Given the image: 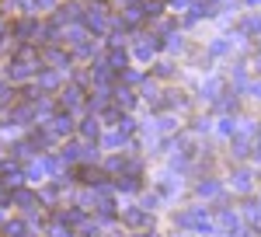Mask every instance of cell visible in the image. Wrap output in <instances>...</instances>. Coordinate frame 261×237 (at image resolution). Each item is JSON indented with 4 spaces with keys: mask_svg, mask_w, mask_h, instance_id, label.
Wrapping results in <instances>:
<instances>
[{
    "mask_svg": "<svg viewBox=\"0 0 261 237\" xmlns=\"http://www.w3.org/2000/svg\"><path fill=\"white\" fill-rule=\"evenodd\" d=\"M174 227L185 230V234H202V237L220 234V230H216V220L209 213V206H188V209L174 213Z\"/></svg>",
    "mask_w": 261,
    "mask_h": 237,
    "instance_id": "obj_1",
    "label": "cell"
},
{
    "mask_svg": "<svg viewBox=\"0 0 261 237\" xmlns=\"http://www.w3.org/2000/svg\"><path fill=\"white\" fill-rule=\"evenodd\" d=\"M84 28H87V35H105L108 32V25H112V14H108V7L101 4V0H94V4H84Z\"/></svg>",
    "mask_w": 261,
    "mask_h": 237,
    "instance_id": "obj_2",
    "label": "cell"
},
{
    "mask_svg": "<svg viewBox=\"0 0 261 237\" xmlns=\"http://www.w3.org/2000/svg\"><path fill=\"white\" fill-rule=\"evenodd\" d=\"M39 70H42V63L11 56V59H7V66H4V80H7V84H28V80L39 77Z\"/></svg>",
    "mask_w": 261,
    "mask_h": 237,
    "instance_id": "obj_3",
    "label": "cell"
},
{
    "mask_svg": "<svg viewBox=\"0 0 261 237\" xmlns=\"http://www.w3.org/2000/svg\"><path fill=\"white\" fill-rule=\"evenodd\" d=\"M119 223L125 230H133V234H143V230L153 227V213H146L140 202H133V206H122L119 209Z\"/></svg>",
    "mask_w": 261,
    "mask_h": 237,
    "instance_id": "obj_4",
    "label": "cell"
},
{
    "mask_svg": "<svg viewBox=\"0 0 261 237\" xmlns=\"http://www.w3.org/2000/svg\"><path fill=\"white\" fill-rule=\"evenodd\" d=\"M42 66L60 70L63 77H70V74H73V56H70L63 45H45V49H42Z\"/></svg>",
    "mask_w": 261,
    "mask_h": 237,
    "instance_id": "obj_5",
    "label": "cell"
},
{
    "mask_svg": "<svg viewBox=\"0 0 261 237\" xmlns=\"http://www.w3.org/2000/svg\"><path fill=\"white\" fill-rule=\"evenodd\" d=\"M45 129H49V133H53V139L60 143V139H66V136H73V133H77V118H73V112L60 108L56 115L45 122Z\"/></svg>",
    "mask_w": 261,
    "mask_h": 237,
    "instance_id": "obj_6",
    "label": "cell"
},
{
    "mask_svg": "<svg viewBox=\"0 0 261 237\" xmlns=\"http://www.w3.org/2000/svg\"><path fill=\"white\" fill-rule=\"evenodd\" d=\"M161 53V35H136L133 39V59L136 63H153Z\"/></svg>",
    "mask_w": 261,
    "mask_h": 237,
    "instance_id": "obj_7",
    "label": "cell"
},
{
    "mask_svg": "<svg viewBox=\"0 0 261 237\" xmlns=\"http://www.w3.org/2000/svg\"><path fill=\"white\" fill-rule=\"evenodd\" d=\"M66 80H70V77H63L60 70H49V66H42L39 77H35V91H39V94H60L63 87H66Z\"/></svg>",
    "mask_w": 261,
    "mask_h": 237,
    "instance_id": "obj_8",
    "label": "cell"
},
{
    "mask_svg": "<svg viewBox=\"0 0 261 237\" xmlns=\"http://www.w3.org/2000/svg\"><path fill=\"white\" fill-rule=\"evenodd\" d=\"M87 74H91V87H94V91H112V87H115V77H119L105 59L91 63V66H87Z\"/></svg>",
    "mask_w": 261,
    "mask_h": 237,
    "instance_id": "obj_9",
    "label": "cell"
},
{
    "mask_svg": "<svg viewBox=\"0 0 261 237\" xmlns=\"http://www.w3.org/2000/svg\"><path fill=\"white\" fill-rule=\"evenodd\" d=\"M84 101H87V87L73 84V80H66V87L60 91V108H66V112H77V108H84Z\"/></svg>",
    "mask_w": 261,
    "mask_h": 237,
    "instance_id": "obj_10",
    "label": "cell"
},
{
    "mask_svg": "<svg viewBox=\"0 0 261 237\" xmlns=\"http://www.w3.org/2000/svg\"><path fill=\"white\" fill-rule=\"evenodd\" d=\"M216 230H220V234H230V237H241L244 234L241 213H237V209H230V206L216 209Z\"/></svg>",
    "mask_w": 261,
    "mask_h": 237,
    "instance_id": "obj_11",
    "label": "cell"
},
{
    "mask_svg": "<svg viewBox=\"0 0 261 237\" xmlns=\"http://www.w3.org/2000/svg\"><path fill=\"white\" fill-rule=\"evenodd\" d=\"M14 35L21 39V45H32V42H39L42 39V21L39 18H21V21H14Z\"/></svg>",
    "mask_w": 261,
    "mask_h": 237,
    "instance_id": "obj_12",
    "label": "cell"
},
{
    "mask_svg": "<svg viewBox=\"0 0 261 237\" xmlns=\"http://www.w3.org/2000/svg\"><path fill=\"white\" fill-rule=\"evenodd\" d=\"M230 188H233L237 196H251V192H254V171L244 168V164H237V168L230 171Z\"/></svg>",
    "mask_w": 261,
    "mask_h": 237,
    "instance_id": "obj_13",
    "label": "cell"
},
{
    "mask_svg": "<svg viewBox=\"0 0 261 237\" xmlns=\"http://www.w3.org/2000/svg\"><path fill=\"white\" fill-rule=\"evenodd\" d=\"M140 101H146L150 108L164 112V87H161V80H153V77L143 80V84H140Z\"/></svg>",
    "mask_w": 261,
    "mask_h": 237,
    "instance_id": "obj_14",
    "label": "cell"
},
{
    "mask_svg": "<svg viewBox=\"0 0 261 237\" xmlns=\"http://www.w3.org/2000/svg\"><path fill=\"white\" fill-rule=\"evenodd\" d=\"M0 181H4L7 188H14V192H18V188H24V181H28V178H24V168H21V164L4 160V168H0Z\"/></svg>",
    "mask_w": 261,
    "mask_h": 237,
    "instance_id": "obj_15",
    "label": "cell"
},
{
    "mask_svg": "<svg viewBox=\"0 0 261 237\" xmlns=\"http://www.w3.org/2000/svg\"><path fill=\"white\" fill-rule=\"evenodd\" d=\"M112 101L119 105L122 112H133V108L140 105V91H136V87H125V84H115V87H112Z\"/></svg>",
    "mask_w": 261,
    "mask_h": 237,
    "instance_id": "obj_16",
    "label": "cell"
},
{
    "mask_svg": "<svg viewBox=\"0 0 261 237\" xmlns=\"http://www.w3.org/2000/svg\"><path fill=\"white\" fill-rule=\"evenodd\" d=\"M77 136H81V143H98L101 139V118L98 115L77 118Z\"/></svg>",
    "mask_w": 261,
    "mask_h": 237,
    "instance_id": "obj_17",
    "label": "cell"
},
{
    "mask_svg": "<svg viewBox=\"0 0 261 237\" xmlns=\"http://www.w3.org/2000/svg\"><path fill=\"white\" fill-rule=\"evenodd\" d=\"M157 192H161V199H174L181 192V175L171 171V168L161 171V175H157Z\"/></svg>",
    "mask_w": 261,
    "mask_h": 237,
    "instance_id": "obj_18",
    "label": "cell"
},
{
    "mask_svg": "<svg viewBox=\"0 0 261 237\" xmlns=\"http://www.w3.org/2000/svg\"><path fill=\"white\" fill-rule=\"evenodd\" d=\"M195 196L205 199V202H209V199H220L223 196V181L216 175H202L199 181H195Z\"/></svg>",
    "mask_w": 261,
    "mask_h": 237,
    "instance_id": "obj_19",
    "label": "cell"
},
{
    "mask_svg": "<svg viewBox=\"0 0 261 237\" xmlns=\"http://www.w3.org/2000/svg\"><path fill=\"white\" fill-rule=\"evenodd\" d=\"M98 53H101V42L91 35V39H84L81 45H73L70 49V56L73 59H84V63H98Z\"/></svg>",
    "mask_w": 261,
    "mask_h": 237,
    "instance_id": "obj_20",
    "label": "cell"
},
{
    "mask_svg": "<svg viewBox=\"0 0 261 237\" xmlns=\"http://www.w3.org/2000/svg\"><path fill=\"white\" fill-rule=\"evenodd\" d=\"M24 178L32 181V185H42V181H53L49 178V164H45V157H35V160H28V168H24Z\"/></svg>",
    "mask_w": 261,
    "mask_h": 237,
    "instance_id": "obj_21",
    "label": "cell"
},
{
    "mask_svg": "<svg viewBox=\"0 0 261 237\" xmlns=\"http://www.w3.org/2000/svg\"><path fill=\"white\" fill-rule=\"evenodd\" d=\"M14 202H18L21 213H35V209H42V196L32 192V188H18V192H14Z\"/></svg>",
    "mask_w": 261,
    "mask_h": 237,
    "instance_id": "obj_22",
    "label": "cell"
},
{
    "mask_svg": "<svg viewBox=\"0 0 261 237\" xmlns=\"http://www.w3.org/2000/svg\"><path fill=\"white\" fill-rule=\"evenodd\" d=\"M164 108L174 112V115H181V112L188 108V94H185V91H174V87H167V91H164Z\"/></svg>",
    "mask_w": 261,
    "mask_h": 237,
    "instance_id": "obj_23",
    "label": "cell"
},
{
    "mask_svg": "<svg viewBox=\"0 0 261 237\" xmlns=\"http://www.w3.org/2000/svg\"><path fill=\"white\" fill-rule=\"evenodd\" d=\"M133 136H125L122 129H108V133H101V147L105 150H112V154H119V147H129Z\"/></svg>",
    "mask_w": 261,
    "mask_h": 237,
    "instance_id": "obj_24",
    "label": "cell"
},
{
    "mask_svg": "<svg viewBox=\"0 0 261 237\" xmlns=\"http://www.w3.org/2000/svg\"><path fill=\"white\" fill-rule=\"evenodd\" d=\"M28 143H32L39 154H45V147H53L56 139H53V133H49L45 126H32V133H28Z\"/></svg>",
    "mask_w": 261,
    "mask_h": 237,
    "instance_id": "obj_25",
    "label": "cell"
},
{
    "mask_svg": "<svg viewBox=\"0 0 261 237\" xmlns=\"http://www.w3.org/2000/svg\"><path fill=\"white\" fill-rule=\"evenodd\" d=\"M81 150H84L81 139H70V143H63V147H60V160L66 164V168H73V164H81Z\"/></svg>",
    "mask_w": 261,
    "mask_h": 237,
    "instance_id": "obj_26",
    "label": "cell"
},
{
    "mask_svg": "<svg viewBox=\"0 0 261 237\" xmlns=\"http://www.w3.org/2000/svg\"><path fill=\"white\" fill-rule=\"evenodd\" d=\"M84 39H91L84 25H70V28H63V49H73V45H81Z\"/></svg>",
    "mask_w": 261,
    "mask_h": 237,
    "instance_id": "obj_27",
    "label": "cell"
},
{
    "mask_svg": "<svg viewBox=\"0 0 261 237\" xmlns=\"http://www.w3.org/2000/svg\"><path fill=\"white\" fill-rule=\"evenodd\" d=\"M216 108H220V115H237V105H241V94H233V91H223L220 98L213 101Z\"/></svg>",
    "mask_w": 261,
    "mask_h": 237,
    "instance_id": "obj_28",
    "label": "cell"
},
{
    "mask_svg": "<svg viewBox=\"0 0 261 237\" xmlns=\"http://www.w3.org/2000/svg\"><path fill=\"white\" fill-rule=\"evenodd\" d=\"M247 154H254V139H247V136H233L230 139V157L233 160H244Z\"/></svg>",
    "mask_w": 261,
    "mask_h": 237,
    "instance_id": "obj_29",
    "label": "cell"
},
{
    "mask_svg": "<svg viewBox=\"0 0 261 237\" xmlns=\"http://www.w3.org/2000/svg\"><path fill=\"white\" fill-rule=\"evenodd\" d=\"M112 188L119 196H136V192H143V178H115Z\"/></svg>",
    "mask_w": 261,
    "mask_h": 237,
    "instance_id": "obj_30",
    "label": "cell"
},
{
    "mask_svg": "<svg viewBox=\"0 0 261 237\" xmlns=\"http://www.w3.org/2000/svg\"><path fill=\"white\" fill-rule=\"evenodd\" d=\"M213 129H216L223 139H233L237 136V115H220L216 122H213Z\"/></svg>",
    "mask_w": 261,
    "mask_h": 237,
    "instance_id": "obj_31",
    "label": "cell"
},
{
    "mask_svg": "<svg viewBox=\"0 0 261 237\" xmlns=\"http://www.w3.org/2000/svg\"><path fill=\"white\" fill-rule=\"evenodd\" d=\"M199 94H202L205 101H216V98L223 94V80H220V77H205V80L199 84Z\"/></svg>",
    "mask_w": 261,
    "mask_h": 237,
    "instance_id": "obj_32",
    "label": "cell"
},
{
    "mask_svg": "<svg viewBox=\"0 0 261 237\" xmlns=\"http://www.w3.org/2000/svg\"><path fill=\"white\" fill-rule=\"evenodd\" d=\"M153 122H157V133H164V136H171V133L181 129V115H174V112H164V115L153 118Z\"/></svg>",
    "mask_w": 261,
    "mask_h": 237,
    "instance_id": "obj_33",
    "label": "cell"
},
{
    "mask_svg": "<svg viewBox=\"0 0 261 237\" xmlns=\"http://www.w3.org/2000/svg\"><path fill=\"white\" fill-rule=\"evenodd\" d=\"M230 84H233V94H241V91H247V66L244 63H233V70H230Z\"/></svg>",
    "mask_w": 261,
    "mask_h": 237,
    "instance_id": "obj_34",
    "label": "cell"
},
{
    "mask_svg": "<svg viewBox=\"0 0 261 237\" xmlns=\"http://www.w3.org/2000/svg\"><path fill=\"white\" fill-rule=\"evenodd\" d=\"M105 63H108L115 74H122V70L129 66V53H125V49H108V53H105Z\"/></svg>",
    "mask_w": 261,
    "mask_h": 237,
    "instance_id": "obj_35",
    "label": "cell"
},
{
    "mask_svg": "<svg viewBox=\"0 0 261 237\" xmlns=\"http://www.w3.org/2000/svg\"><path fill=\"white\" fill-rule=\"evenodd\" d=\"M11 157H14V164H18V160H35V157H39V150H35L28 139H21V143L11 147Z\"/></svg>",
    "mask_w": 261,
    "mask_h": 237,
    "instance_id": "obj_36",
    "label": "cell"
},
{
    "mask_svg": "<svg viewBox=\"0 0 261 237\" xmlns=\"http://www.w3.org/2000/svg\"><path fill=\"white\" fill-rule=\"evenodd\" d=\"M32 234V223L28 220H7L4 223V237H28Z\"/></svg>",
    "mask_w": 261,
    "mask_h": 237,
    "instance_id": "obj_37",
    "label": "cell"
},
{
    "mask_svg": "<svg viewBox=\"0 0 261 237\" xmlns=\"http://www.w3.org/2000/svg\"><path fill=\"white\" fill-rule=\"evenodd\" d=\"M241 35H254V39H261V14H244Z\"/></svg>",
    "mask_w": 261,
    "mask_h": 237,
    "instance_id": "obj_38",
    "label": "cell"
},
{
    "mask_svg": "<svg viewBox=\"0 0 261 237\" xmlns=\"http://www.w3.org/2000/svg\"><path fill=\"white\" fill-rule=\"evenodd\" d=\"M161 202H164V199H161V192H157V188H153V192H143V196H140V206L146 209V213H157V209H161Z\"/></svg>",
    "mask_w": 261,
    "mask_h": 237,
    "instance_id": "obj_39",
    "label": "cell"
},
{
    "mask_svg": "<svg viewBox=\"0 0 261 237\" xmlns=\"http://www.w3.org/2000/svg\"><path fill=\"white\" fill-rule=\"evenodd\" d=\"M174 74H178V66H174L171 59H161V63L153 66V80H171Z\"/></svg>",
    "mask_w": 261,
    "mask_h": 237,
    "instance_id": "obj_40",
    "label": "cell"
},
{
    "mask_svg": "<svg viewBox=\"0 0 261 237\" xmlns=\"http://www.w3.org/2000/svg\"><path fill=\"white\" fill-rule=\"evenodd\" d=\"M119 77H122V84H125V87H140L143 80H146V77L140 74V70H136V66H125V70H122Z\"/></svg>",
    "mask_w": 261,
    "mask_h": 237,
    "instance_id": "obj_41",
    "label": "cell"
},
{
    "mask_svg": "<svg viewBox=\"0 0 261 237\" xmlns=\"http://www.w3.org/2000/svg\"><path fill=\"white\" fill-rule=\"evenodd\" d=\"M98 157H101V150H98V143H84V150H81V164H98Z\"/></svg>",
    "mask_w": 261,
    "mask_h": 237,
    "instance_id": "obj_42",
    "label": "cell"
},
{
    "mask_svg": "<svg viewBox=\"0 0 261 237\" xmlns=\"http://www.w3.org/2000/svg\"><path fill=\"white\" fill-rule=\"evenodd\" d=\"M45 234H49V237H73V230H70L60 217H53V223H49V230H45Z\"/></svg>",
    "mask_w": 261,
    "mask_h": 237,
    "instance_id": "obj_43",
    "label": "cell"
},
{
    "mask_svg": "<svg viewBox=\"0 0 261 237\" xmlns=\"http://www.w3.org/2000/svg\"><path fill=\"white\" fill-rule=\"evenodd\" d=\"M11 101H14V84H7V80L0 77V108L11 105Z\"/></svg>",
    "mask_w": 261,
    "mask_h": 237,
    "instance_id": "obj_44",
    "label": "cell"
},
{
    "mask_svg": "<svg viewBox=\"0 0 261 237\" xmlns=\"http://www.w3.org/2000/svg\"><path fill=\"white\" fill-rule=\"evenodd\" d=\"M81 237H101V220H87L81 227Z\"/></svg>",
    "mask_w": 261,
    "mask_h": 237,
    "instance_id": "obj_45",
    "label": "cell"
},
{
    "mask_svg": "<svg viewBox=\"0 0 261 237\" xmlns=\"http://www.w3.org/2000/svg\"><path fill=\"white\" fill-rule=\"evenodd\" d=\"M213 122L216 118H195V133H213Z\"/></svg>",
    "mask_w": 261,
    "mask_h": 237,
    "instance_id": "obj_46",
    "label": "cell"
},
{
    "mask_svg": "<svg viewBox=\"0 0 261 237\" xmlns=\"http://www.w3.org/2000/svg\"><path fill=\"white\" fill-rule=\"evenodd\" d=\"M247 94L254 101H261V80H251V84H247Z\"/></svg>",
    "mask_w": 261,
    "mask_h": 237,
    "instance_id": "obj_47",
    "label": "cell"
},
{
    "mask_svg": "<svg viewBox=\"0 0 261 237\" xmlns=\"http://www.w3.org/2000/svg\"><path fill=\"white\" fill-rule=\"evenodd\" d=\"M7 202H11V188H7V185H4V181H0V209H4V206H7Z\"/></svg>",
    "mask_w": 261,
    "mask_h": 237,
    "instance_id": "obj_48",
    "label": "cell"
},
{
    "mask_svg": "<svg viewBox=\"0 0 261 237\" xmlns=\"http://www.w3.org/2000/svg\"><path fill=\"white\" fill-rule=\"evenodd\" d=\"M115 4H119L122 11H125V7H133V4H143V0H115Z\"/></svg>",
    "mask_w": 261,
    "mask_h": 237,
    "instance_id": "obj_49",
    "label": "cell"
},
{
    "mask_svg": "<svg viewBox=\"0 0 261 237\" xmlns=\"http://www.w3.org/2000/svg\"><path fill=\"white\" fill-rule=\"evenodd\" d=\"M254 157H258V160H261V136H258V139H254Z\"/></svg>",
    "mask_w": 261,
    "mask_h": 237,
    "instance_id": "obj_50",
    "label": "cell"
},
{
    "mask_svg": "<svg viewBox=\"0 0 261 237\" xmlns=\"http://www.w3.org/2000/svg\"><path fill=\"white\" fill-rule=\"evenodd\" d=\"M254 70H258V74H261V49H258V53H254Z\"/></svg>",
    "mask_w": 261,
    "mask_h": 237,
    "instance_id": "obj_51",
    "label": "cell"
},
{
    "mask_svg": "<svg viewBox=\"0 0 261 237\" xmlns=\"http://www.w3.org/2000/svg\"><path fill=\"white\" fill-rule=\"evenodd\" d=\"M244 4H247V7H261V0H244Z\"/></svg>",
    "mask_w": 261,
    "mask_h": 237,
    "instance_id": "obj_52",
    "label": "cell"
},
{
    "mask_svg": "<svg viewBox=\"0 0 261 237\" xmlns=\"http://www.w3.org/2000/svg\"><path fill=\"white\" fill-rule=\"evenodd\" d=\"M0 168H4V150H0Z\"/></svg>",
    "mask_w": 261,
    "mask_h": 237,
    "instance_id": "obj_53",
    "label": "cell"
},
{
    "mask_svg": "<svg viewBox=\"0 0 261 237\" xmlns=\"http://www.w3.org/2000/svg\"><path fill=\"white\" fill-rule=\"evenodd\" d=\"M0 223H4V209H0Z\"/></svg>",
    "mask_w": 261,
    "mask_h": 237,
    "instance_id": "obj_54",
    "label": "cell"
},
{
    "mask_svg": "<svg viewBox=\"0 0 261 237\" xmlns=\"http://www.w3.org/2000/svg\"><path fill=\"white\" fill-rule=\"evenodd\" d=\"M258 49H261V39H258Z\"/></svg>",
    "mask_w": 261,
    "mask_h": 237,
    "instance_id": "obj_55",
    "label": "cell"
},
{
    "mask_svg": "<svg viewBox=\"0 0 261 237\" xmlns=\"http://www.w3.org/2000/svg\"><path fill=\"white\" fill-rule=\"evenodd\" d=\"M174 237H185V234H174Z\"/></svg>",
    "mask_w": 261,
    "mask_h": 237,
    "instance_id": "obj_56",
    "label": "cell"
},
{
    "mask_svg": "<svg viewBox=\"0 0 261 237\" xmlns=\"http://www.w3.org/2000/svg\"><path fill=\"white\" fill-rule=\"evenodd\" d=\"M42 237H49V234H42Z\"/></svg>",
    "mask_w": 261,
    "mask_h": 237,
    "instance_id": "obj_57",
    "label": "cell"
},
{
    "mask_svg": "<svg viewBox=\"0 0 261 237\" xmlns=\"http://www.w3.org/2000/svg\"><path fill=\"white\" fill-rule=\"evenodd\" d=\"M91 4H94V0H91Z\"/></svg>",
    "mask_w": 261,
    "mask_h": 237,
    "instance_id": "obj_58",
    "label": "cell"
}]
</instances>
